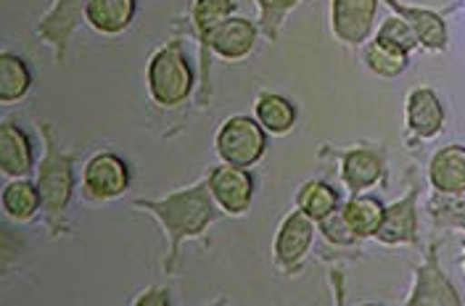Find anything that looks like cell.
I'll return each mask as SVG.
<instances>
[{
    "instance_id": "obj_21",
    "label": "cell",
    "mask_w": 465,
    "mask_h": 306,
    "mask_svg": "<svg viewBox=\"0 0 465 306\" xmlns=\"http://www.w3.org/2000/svg\"><path fill=\"white\" fill-rule=\"evenodd\" d=\"M0 203H3V212H5L8 220L22 224L32 222L43 212V198H40V191H37V183H32L27 177L11 180L3 188Z\"/></svg>"
},
{
    "instance_id": "obj_5",
    "label": "cell",
    "mask_w": 465,
    "mask_h": 306,
    "mask_svg": "<svg viewBox=\"0 0 465 306\" xmlns=\"http://www.w3.org/2000/svg\"><path fill=\"white\" fill-rule=\"evenodd\" d=\"M238 3L235 0H193L191 5V27L199 40V64H202V93L199 101L206 106L212 95V35L225 19L235 14Z\"/></svg>"
},
{
    "instance_id": "obj_19",
    "label": "cell",
    "mask_w": 465,
    "mask_h": 306,
    "mask_svg": "<svg viewBox=\"0 0 465 306\" xmlns=\"http://www.w3.org/2000/svg\"><path fill=\"white\" fill-rule=\"evenodd\" d=\"M138 0H85L87 27L101 35H119L130 29Z\"/></svg>"
},
{
    "instance_id": "obj_7",
    "label": "cell",
    "mask_w": 465,
    "mask_h": 306,
    "mask_svg": "<svg viewBox=\"0 0 465 306\" xmlns=\"http://www.w3.org/2000/svg\"><path fill=\"white\" fill-rule=\"evenodd\" d=\"M206 183H209L212 198L223 209V214L243 217L252 209L257 180H254V174L249 169L232 167V164L223 162V164L209 169Z\"/></svg>"
},
{
    "instance_id": "obj_30",
    "label": "cell",
    "mask_w": 465,
    "mask_h": 306,
    "mask_svg": "<svg viewBox=\"0 0 465 306\" xmlns=\"http://www.w3.org/2000/svg\"><path fill=\"white\" fill-rule=\"evenodd\" d=\"M135 306H170L173 304V299H170V291L167 288H159V285H153V288H148L143 291L135 301Z\"/></svg>"
},
{
    "instance_id": "obj_25",
    "label": "cell",
    "mask_w": 465,
    "mask_h": 306,
    "mask_svg": "<svg viewBox=\"0 0 465 306\" xmlns=\"http://www.w3.org/2000/svg\"><path fill=\"white\" fill-rule=\"evenodd\" d=\"M362 58H365L368 69L378 77H400L410 66V54H405L402 48H397L391 43H386V40H381V37H373V43L365 45Z\"/></svg>"
},
{
    "instance_id": "obj_14",
    "label": "cell",
    "mask_w": 465,
    "mask_h": 306,
    "mask_svg": "<svg viewBox=\"0 0 465 306\" xmlns=\"http://www.w3.org/2000/svg\"><path fill=\"white\" fill-rule=\"evenodd\" d=\"M444 104L431 87H415L407 95V133L415 140H431L444 130Z\"/></svg>"
},
{
    "instance_id": "obj_20",
    "label": "cell",
    "mask_w": 465,
    "mask_h": 306,
    "mask_svg": "<svg viewBox=\"0 0 465 306\" xmlns=\"http://www.w3.org/2000/svg\"><path fill=\"white\" fill-rule=\"evenodd\" d=\"M254 116H257V122L264 127L267 135L281 138V135H289L291 130L296 127L299 109L286 95L262 93L260 98H257V106H254Z\"/></svg>"
},
{
    "instance_id": "obj_24",
    "label": "cell",
    "mask_w": 465,
    "mask_h": 306,
    "mask_svg": "<svg viewBox=\"0 0 465 306\" xmlns=\"http://www.w3.org/2000/svg\"><path fill=\"white\" fill-rule=\"evenodd\" d=\"M341 203H344V201H341V193H339L333 185L322 183V180H310V183H304L299 195H296V206H299L310 220H315V224H318L320 220H325L328 214H333Z\"/></svg>"
},
{
    "instance_id": "obj_2",
    "label": "cell",
    "mask_w": 465,
    "mask_h": 306,
    "mask_svg": "<svg viewBox=\"0 0 465 306\" xmlns=\"http://www.w3.org/2000/svg\"><path fill=\"white\" fill-rule=\"evenodd\" d=\"M40 133L45 140V153L37 167V191L43 198V217L58 238L66 230V212L74 195V156L64 153L56 143V130L51 122H40Z\"/></svg>"
},
{
    "instance_id": "obj_22",
    "label": "cell",
    "mask_w": 465,
    "mask_h": 306,
    "mask_svg": "<svg viewBox=\"0 0 465 306\" xmlns=\"http://www.w3.org/2000/svg\"><path fill=\"white\" fill-rule=\"evenodd\" d=\"M344 209V217H347L351 232L360 238V241H368V238H376L381 220H383V201L371 193H354L349 195V201L341 203Z\"/></svg>"
},
{
    "instance_id": "obj_13",
    "label": "cell",
    "mask_w": 465,
    "mask_h": 306,
    "mask_svg": "<svg viewBox=\"0 0 465 306\" xmlns=\"http://www.w3.org/2000/svg\"><path fill=\"white\" fill-rule=\"evenodd\" d=\"M376 241L383 246H415L418 243V188H412L402 201L386 206Z\"/></svg>"
},
{
    "instance_id": "obj_28",
    "label": "cell",
    "mask_w": 465,
    "mask_h": 306,
    "mask_svg": "<svg viewBox=\"0 0 465 306\" xmlns=\"http://www.w3.org/2000/svg\"><path fill=\"white\" fill-rule=\"evenodd\" d=\"M318 227H320V232L325 235V241H331L333 246L347 249V246H357V243H360V238H357V235L351 232V227H349L341 206H339L333 214H328L325 220H320Z\"/></svg>"
},
{
    "instance_id": "obj_27",
    "label": "cell",
    "mask_w": 465,
    "mask_h": 306,
    "mask_svg": "<svg viewBox=\"0 0 465 306\" xmlns=\"http://www.w3.org/2000/svg\"><path fill=\"white\" fill-rule=\"evenodd\" d=\"M299 3L302 0H257V5H260V25L257 27L270 43L278 40L281 27L286 25L289 14Z\"/></svg>"
},
{
    "instance_id": "obj_10",
    "label": "cell",
    "mask_w": 465,
    "mask_h": 306,
    "mask_svg": "<svg viewBox=\"0 0 465 306\" xmlns=\"http://www.w3.org/2000/svg\"><path fill=\"white\" fill-rule=\"evenodd\" d=\"M80 22H85V0H54L51 11L35 29V35L54 51L58 66L66 64V51Z\"/></svg>"
},
{
    "instance_id": "obj_8",
    "label": "cell",
    "mask_w": 465,
    "mask_h": 306,
    "mask_svg": "<svg viewBox=\"0 0 465 306\" xmlns=\"http://www.w3.org/2000/svg\"><path fill=\"white\" fill-rule=\"evenodd\" d=\"M315 227H318L315 220H310L299 206L283 217L278 235H275V243H272V256H275V264L286 275H293L302 270V262L315 241Z\"/></svg>"
},
{
    "instance_id": "obj_15",
    "label": "cell",
    "mask_w": 465,
    "mask_h": 306,
    "mask_svg": "<svg viewBox=\"0 0 465 306\" xmlns=\"http://www.w3.org/2000/svg\"><path fill=\"white\" fill-rule=\"evenodd\" d=\"M397 16H402L407 25L412 27L418 45L429 54H441L447 51V22L441 14L431 8H418V5H405L400 0H383Z\"/></svg>"
},
{
    "instance_id": "obj_18",
    "label": "cell",
    "mask_w": 465,
    "mask_h": 306,
    "mask_svg": "<svg viewBox=\"0 0 465 306\" xmlns=\"http://www.w3.org/2000/svg\"><path fill=\"white\" fill-rule=\"evenodd\" d=\"M429 183L439 193L465 191V145H444L429 162Z\"/></svg>"
},
{
    "instance_id": "obj_11",
    "label": "cell",
    "mask_w": 465,
    "mask_h": 306,
    "mask_svg": "<svg viewBox=\"0 0 465 306\" xmlns=\"http://www.w3.org/2000/svg\"><path fill=\"white\" fill-rule=\"evenodd\" d=\"M336 159L341 162V183L349 195L365 193L386 177V151L383 145H362L336 151Z\"/></svg>"
},
{
    "instance_id": "obj_1",
    "label": "cell",
    "mask_w": 465,
    "mask_h": 306,
    "mask_svg": "<svg viewBox=\"0 0 465 306\" xmlns=\"http://www.w3.org/2000/svg\"><path fill=\"white\" fill-rule=\"evenodd\" d=\"M135 209H145L156 222L162 224L167 235V262L164 270L174 272L177 259H180V246L188 238H202L203 232L223 217V209L212 198L206 177L199 180L191 188L174 191L164 198H135Z\"/></svg>"
},
{
    "instance_id": "obj_31",
    "label": "cell",
    "mask_w": 465,
    "mask_h": 306,
    "mask_svg": "<svg viewBox=\"0 0 465 306\" xmlns=\"http://www.w3.org/2000/svg\"><path fill=\"white\" fill-rule=\"evenodd\" d=\"M463 5H465V0H460V3H455V5H452L450 11H458V8H463ZM450 11H447V14H450Z\"/></svg>"
},
{
    "instance_id": "obj_16",
    "label": "cell",
    "mask_w": 465,
    "mask_h": 306,
    "mask_svg": "<svg viewBox=\"0 0 465 306\" xmlns=\"http://www.w3.org/2000/svg\"><path fill=\"white\" fill-rule=\"evenodd\" d=\"M0 172L11 180L29 177L35 169V148L29 143L27 133L14 122L3 119L0 124Z\"/></svg>"
},
{
    "instance_id": "obj_9",
    "label": "cell",
    "mask_w": 465,
    "mask_h": 306,
    "mask_svg": "<svg viewBox=\"0 0 465 306\" xmlns=\"http://www.w3.org/2000/svg\"><path fill=\"white\" fill-rule=\"evenodd\" d=\"M439 243L429 246V253L423 264L415 270V282L410 288V296L405 299L407 306H460L463 299L458 288L444 275L439 264Z\"/></svg>"
},
{
    "instance_id": "obj_17",
    "label": "cell",
    "mask_w": 465,
    "mask_h": 306,
    "mask_svg": "<svg viewBox=\"0 0 465 306\" xmlns=\"http://www.w3.org/2000/svg\"><path fill=\"white\" fill-rule=\"evenodd\" d=\"M257 37H260V27L254 22L243 16H231L214 29L209 45L214 56L225 58V61H243L246 56H252Z\"/></svg>"
},
{
    "instance_id": "obj_12",
    "label": "cell",
    "mask_w": 465,
    "mask_h": 306,
    "mask_svg": "<svg viewBox=\"0 0 465 306\" xmlns=\"http://www.w3.org/2000/svg\"><path fill=\"white\" fill-rule=\"evenodd\" d=\"M378 0H331V29L344 45H362L376 22Z\"/></svg>"
},
{
    "instance_id": "obj_6",
    "label": "cell",
    "mask_w": 465,
    "mask_h": 306,
    "mask_svg": "<svg viewBox=\"0 0 465 306\" xmlns=\"http://www.w3.org/2000/svg\"><path fill=\"white\" fill-rule=\"evenodd\" d=\"M130 164L114 151H101L90 156L83 169V193L90 201H114L130 191Z\"/></svg>"
},
{
    "instance_id": "obj_29",
    "label": "cell",
    "mask_w": 465,
    "mask_h": 306,
    "mask_svg": "<svg viewBox=\"0 0 465 306\" xmlns=\"http://www.w3.org/2000/svg\"><path fill=\"white\" fill-rule=\"evenodd\" d=\"M376 37L386 40V43H391V45H397V48H402L405 54H412L415 48H420V45H418L415 32H412V27L407 25L402 16H391V19H386V22L381 25V29L376 32Z\"/></svg>"
},
{
    "instance_id": "obj_26",
    "label": "cell",
    "mask_w": 465,
    "mask_h": 306,
    "mask_svg": "<svg viewBox=\"0 0 465 306\" xmlns=\"http://www.w3.org/2000/svg\"><path fill=\"white\" fill-rule=\"evenodd\" d=\"M426 214L436 227L444 230H465V191L460 193H434L426 201Z\"/></svg>"
},
{
    "instance_id": "obj_3",
    "label": "cell",
    "mask_w": 465,
    "mask_h": 306,
    "mask_svg": "<svg viewBox=\"0 0 465 306\" xmlns=\"http://www.w3.org/2000/svg\"><path fill=\"white\" fill-rule=\"evenodd\" d=\"M145 83L148 95L159 109H177L185 101H191L196 90V72L193 64L185 56L183 40L164 43L145 66Z\"/></svg>"
},
{
    "instance_id": "obj_32",
    "label": "cell",
    "mask_w": 465,
    "mask_h": 306,
    "mask_svg": "<svg viewBox=\"0 0 465 306\" xmlns=\"http://www.w3.org/2000/svg\"><path fill=\"white\" fill-rule=\"evenodd\" d=\"M463 267H465V259H463Z\"/></svg>"
},
{
    "instance_id": "obj_23",
    "label": "cell",
    "mask_w": 465,
    "mask_h": 306,
    "mask_svg": "<svg viewBox=\"0 0 465 306\" xmlns=\"http://www.w3.org/2000/svg\"><path fill=\"white\" fill-rule=\"evenodd\" d=\"M32 87V72L27 61L11 51L0 54V104L22 101Z\"/></svg>"
},
{
    "instance_id": "obj_4",
    "label": "cell",
    "mask_w": 465,
    "mask_h": 306,
    "mask_svg": "<svg viewBox=\"0 0 465 306\" xmlns=\"http://www.w3.org/2000/svg\"><path fill=\"white\" fill-rule=\"evenodd\" d=\"M214 151L220 162L225 164L252 169L254 164H260V159L267 151V133L257 122V116L238 114L220 124L217 138H214Z\"/></svg>"
}]
</instances>
